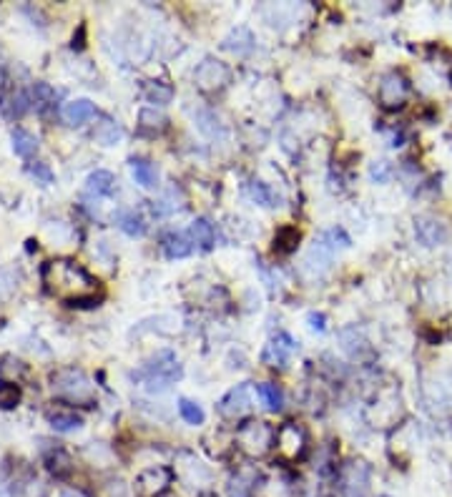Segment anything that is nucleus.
I'll return each mask as SVG.
<instances>
[{"label":"nucleus","instance_id":"f257e3e1","mask_svg":"<svg viewBox=\"0 0 452 497\" xmlns=\"http://www.w3.org/2000/svg\"><path fill=\"white\" fill-rule=\"evenodd\" d=\"M45 284L55 294L71 297V302H83L86 297L94 294L98 282L86 269L73 264V261H50L45 266Z\"/></svg>","mask_w":452,"mask_h":497},{"label":"nucleus","instance_id":"f03ea898","mask_svg":"<svg viewBox=\"0 0 452 497\" xmlns=\"http://www.w3.org/2000/svg\"><path fill=\"white\" fill-rule=\"evenodd\" d=\"M181 375H183V370L171 349H161L159 354H154V357L146 362L144 370L138 372V377L146 382V389H149V392H164L174 382L181 379Z\"/></svg>","mask_w":452,"mask_h":497},{"label":"nucleus","instance_id":"7ed1b4c3","mask_svg":"<svg viewBox=\"0 0 452 497\" xmlns=\"http://www.w3.org/2000/svg\"><path fill=\"white\" fill-rule=\"evenodd\" d=\"M237 445L242 452H247L249 457H261L271 450L274 445V430L266 422L249 420L244 425H239L237 430Z\"/></svg>","mask_w":452,"mask_h":497},{"label":"nucleus","instance_id":"20e7f679","mask_svg":"<svg viewBox=\"0 0 452 497\" xmlns=\"http://www.w3.org/2000/svg\"><path fill=\"white\" fill-rule=\"evenodd\" d=\"M53 392L71 402H91L94 399V384L83 372L63 370L53 377Z\"/></svg>","mask_w":452,"mask_h":497},{"label":"nucleus","instance_id":"39448f33","mask_svg":"<svg viewBox=\"0 0 452 497\" xmlns=\"http://www.w3.org/2000/svg\"><path fill=\"white\" fill-rule=\"evenodd\" d=\"M229 78L232 71L224 61H216V58H204V61L196 66L193 73V81H196V88L204 91V93H219L229 86Z\"/></svg>","mask_w":452,"mask_h":497},{"label":"nucleus","instance_id":"423d86ee","mask_svg":"<svg viewBox=\"0 0 452 497\" xmlns=\"http://www.w3.org/2000/svg\"><path fill=\"white\" fill-rule=\"evenodd\" d=\"M274 445L284 459H299L307 452V432L294 422H284L274 430Z\"/></svg>","mask_w":452,"mask_h":497},{"label":"nucleus","instance_id":"0eeeda50","mask_svg":"<svg viewBox=\"0 0 452 497\" xmlns=\"http://www.w3.org/2000/svg\"><path fill=\"white\" fill-rule=\"evenodd\" d=\"M372 469L362 459H352L342 467V492L344 497H367L370 495Z\"/></svg>","mask_w":452,"mask_h":497},{"label":"nucleus","instance_id":"6e6552de","mask_svg":"<svg viewBox=\"0 0 452 497\" xmlns=\"http://www.w3.org/2000/svg\"><path fill=\"white\" fill-rule=\"evenodd\" d=\"M377 96H380V103L385 108H400V105H405V101L409 96L407 78L397 71L385 73L380 81V88H377Z\"/></svg>","mask_w":452,"mask_h":497},{"label":"nucleus","instance_id":"1a4fd4ad","mask_svg":"<svg viewBox=\"0 0 452 497\" xmlns=\"http://www.w3.org/2000/svg\"><path fill=\"white\" fill-rule=\"evenodd\" d=\"M299 349V344L294 342V337H289L287 331H279L276 337H271L269 342H266L264 352H261V362H264L266 367H287L289 359H292V354Z\"/></svg>","mask_w":452,"mask_h":497},{"label":"nucleus","instance_id":"9d476101","mask_svg":"<svg viewBox=\"0 0 452 497\" xmlns=\"http://www.w3.org/2000/svg\"><path fill=\"white\" fill-rule=\"evenodd\" d=\"M254 399H252V384L244 382V384H237L232 392H226L219 402V412L226 420H239L244 414L252 409Z\"/></svg>","mask_w":452,"mask_h":497},{"label":"nucleus","instance_id":"9b49d317","mask_svg":"<svg viewBox=\"0 0 452 497\" xmlns=\"http://www.w3.org/2000/svg\"><path fill=\"white\" fill-rule=\"evenodd\" d=\"M174 472L164 464H154V467H146L136 480L138 492L144 497H159L164 495L169 487H171Z\"/></svg>","mask_w":452,"mask_h":497},{"label":"nucleus","instance_id":"f8f14e48","mask_svg":"<svg viewBox=\"0 0 452 497\" xmlns=\"http://www.w3.org/2000/svg\"><path fill=\"white\" fill-rule=\"evenodd\" d=\"M414 234H417V241L425 244V246H437L447 239V229L442 221L430 219V216H419L414 221Z\"/></svg>","mask_w":452,"mask_h":497},{"label":"nucleus","instance_id":"ddd939ff","mask_svg":"<svg viewBox=\"0 0 452 497\" xmlns=\"http://www.w3.org/2000/svg\"><path fill=\"white\" fill-rule=\"evenodd\" d=\"M61 113L68 126H81V123L91 121V118L96 116V105L91 103L89 98H76V101H68Z\"/></svg>","mask_w":452,"mask_h":497},{"label":"nucleus","instance_id":"4468645a","mask_svg":"<svg viewBox=\"0 0 452 497\" xmlns=\"http://www.w3.org/2000/svg\"><path fill=\"white\" fill-rule=\"evenodd\" d=\"M221 48L229 50V53H237V55L252 53V50H254V35H252V30H249V28H244V25L234 28L232 33L224 38Z\"/></svg>","mask_w":452,"mask_h":497},{"label":"nucleus","instance_id":"2eb2a0df","mask_svg":"<svg viewBox=\"0 0 452 497\" xmlns=\"http://www.w3.org/2000/svg\"><path fill=\"white\" fill-rule=\"evenodd\" d=\"M191 251H193V241L188 234L171 232L164 236V254L169 256V259H186Z\"/></svg>","mask_w":452,"mask_h":497},{"label":"nucleus","instance_id":"dca6fc26","mask_svg":"<svg viewBox=\"0 0 452 497\" xmlns=\"http://www.w3.org/2000/svg\"><path fill=\"white\" fill-rule=\"evenodd\" d=\"M131 173L138 186L144 188L159 186V171H156V166L149 159H131Z\"/></svg>","mask_w":452,"mask_h":497},{"label":"nucleus","instance_id":"f3484780","mask_svg":"<svg viewBox=\"0 0 452 497\" xmlns=\"http://www.w3.org/2000/svg\"><path fill=\"white\" fill-rule=\"evenodd\" d=\"M188 236H191V241L196 244L199 248H211V246H214V241H216L214 224H211L206 216H199V219L191 224V229H188Z\"/></svg>","mask_w":452,"mask_h":497},{"label":"nucleus","instance_id":"a211bd4d","mask_svg":"<svg viewBox=\"0 0 452 497\" xmlns=\"http://www.w3.org/2000/svg\"><path fill=\"white\" fill-rule=\"evenodd\" d=\"M86 188H89V193H94V196H111L113 188H116V178H113V173H111V171L98 168V171H94L89 176Z\"/></svg>","mask_w":452,"mask_h":497},{"label":"nucleus","instance_id":"6ab92c4d","mask_svg":"<svg viewBox=\"0 0 452 497\" xmlns=\"http://www.w3.org/2000/svg\"><path fill=\"white\" fill-rule=\"evenodd\" d=\"M94 136H96V141H98L101 146H116L118 141L123 138V128L118 126L113 118H101V123L96 126Z\"/></svg>","mask_w":452,"mask_h":497},{"label":"nucleus","instance_id":"aec40b11","mask_svg":"<svg viewBox=\"0 0 452 497\" xmlns=\"http://www.w3.org/2000/svg\"><path fill=\"white\" fill-rule=\"evenodd\" d=\"M116 224H118V229H121L123 234H128V236H144V234H146L144 219H141V216H138L136 211H131V209L118 211Z\"/></svg>","mask_w":452,"mask_h":497},{"label":"nucleus","instance_id":"412c9836","mask_svg":"<svg viewBox=\"0 0 452 497\" xmlns=\"http://www.w3.org/2000/svg\"><path fill=\"white\" fill-rule=\"evenodd\" d=\"M256 394H259V399L264 402V407L269 409V412H279V409L284 407V392H281L274 382H261V384H256Z\"/></svg>","mask_w":452,"mask_h":497},{"label":"nucleus","instance_id":"4be33fe9","mask_svg":"<svg viewBox=\"0 0 452 497\" xmlns=\"http://www.w3.org/2000/svg\"><path fill=\"white\" fill-rule=\"evenodd\" d=\"M13 151L18 156H23V159H30L38 151V138L30 131H26V128H16L13 131Z\"/></svg>","mask_w":452,"mask_h":497},{"label":"nucleus","instance_id":"5701e85b","mask_svg":"<svg viewBox=\"0 0 452 497\" xmlns=\"http://www.w3.org/2000/svg\"><path fill=\"white\" fill-rule=\"evenodd\" d=\"M249 196H252L254 201L259 206H269V209H274V206H281V196L274 191L271 186H266V183L261 181H252L249 183Z\"/></svg>","mask_w":452,"mask_h":497},{"label":"nucleus","instance_id":"b1692460","mask_svg":"<svg viewBox=\"0 0 452 497\" xmlns=\"http://www.w3.org/2000/svg\"><path fill=\"white\" fill-rule=\"evenodd\" d=\"M166 123H169L166 116L156 108H141V113H138V126L149 133H161L166 128Z\"/></svg>","mask_w":452,"mask_h":497},{"label":"nucleus","instance_id":"393cba45","mask_svg":"<svg viewBox=\"0 0 452 497\" xmlns=\"http://www.w3.org/2000/svg\"><path fill=\"white\" fill-rule=\"evenodd\" d=\"M299 244V232L294 227H284L276 232L274 236V251H279V254H292L294 248H297Z\"/></svg>","mask_w":452,"mask_h":497},{"label":"nucleus","instance_id":"a878e982","mask_svg":"<svg viewBox=\"0 0 452 497\" xmlns=\"http://www.w3.org/2000/svg\"><path fill=\"white\" fill-rule=\"evenodd\" d=\"M179 414L183 417V422H188V425H204L206 414L204 409H201V404H196L193 399H179Z\"/></svg>","mask_w":452,"mask_h":497},{"label":"nucleus","instance_id":"bb28decb","mask_svg":"<svg viewBox=\"0 0 452 497\" xmlns=\"http://www.w3.org/2000/svg\"><path fill=\"white\" fill-rule=\"evenodd\" d=\"M146 101L149 103H159V105H164V103H171V98H174V88L171 86H166V83H146Z\"/></svg>","mask_w":452,"mask_h":497},{"label":"nucleus","instance_id":"cd10ccee","mask_svg":"<svg viewBox=\"0 0 452 497\" xmlns=\"http://www.w3.org/2000/svg\"><path fill=\"white\" fill-rule=\"evenodd\" d=\"M196 123H199V131L206 133V136H211V138L221 136V123H219V118H216L214 110L201 108L199 113H196Z\"/></svg>","mask_w":452,"mask_h":497},{"label":"nucleus","instance_id":"c85d7f7f","mask_svg":"<svg viewBox=\"0 0 452 497\" xmlns=\"http://www.w3.org/2000/svg\"><path fill=\"white\" fill-rule=\"evenodd\" d=\"M254 477L247 475V472H239L237 477H232L229 482V497H252L254 492Z\"/></svg>","mask_w":452,"mask_h":497},{"label":"nucleus","instance_id":"c756f323","mask_svg":"<svg viewBox=\"0 0 452 497\" xmlns=\"http://www.w3.org/2000/svg\"><path fill=\"white\" fill-rule=\"evenodd\" d=\"M50 425L58 432H71V430H78V427L83 425V420L73 412H55V414H50Z\"/></svg>","mask_w":452,"mask_h":497},{"label":"nucleus","instance_id":"7c9ffc66","mask_svg":"<svg viewBox=\"0 0 452 497\" xmlns=\"http://www.w3.org/2000/svg\"><path fill=\"white\" fill-rule=\"evenodd\" d=\"M53 88L50 86H45V83H35V88H33V98H35V105H48L50 101H53Z\"/></svg>","mask_w":452,"mask_h":497},{"label":"nucleus","instance_id":"2f4dec72","mask_svg":"<svg viewBox=\"0 0 452 497\" xmlns=\"http://www.w3.org/2000/svg\"><path fill=\"white\" fill-rule=\"evenodd\" d=\"M30 173H33L35 178H40L43 183H50L53 181V173H50V168L45 164H35V166H30Z\"/></svg>","mask_w":452,"mask_h":497},{"label":"nucleus","instance_id":"473e14b6","mask_svg":"<svg viewBox=\"0 0 452 497\" xmlns=\"http://www.w3.org/2000/svg\"><path fill=\"white\" fill-rule=\"evenodd\" d=\"M387 176H390V168H387L385 161L372 166V178H375V181H387Z\"/></svg>","mask_w":452,"mask_h":497},{"label":"nucleus","instance_id":"72a5a7b5","mask_svg":"<svg viewBox=\"0 0 452 497\" xmlns=\"http://www.w3.org/2000/svg\"><path fill=\"white\" fill-rule=\"evenodd\" d=\"M307 319H309V326H312V329H315V331H324L327 329V324H324V314H317V312H312V314H309L307 316Z\"/></svg>","mask_w":452,"mask_h":497},{"label":"nucleus","instance_id":"f704fd0d","mask_svg":"<svg viewBox=\"0 0 452 497\" xmlns=\"http://www.w3.org/2000/svg\"><path fill=\"white\" fill-rule=\"evenodd\" d=\"M61 497H83V495H81V492H76V490H63Z\"/></svg>","mask_w":452,"mask_h":497},{"label":"nucleus","instance_id":"c9c22d12","mask_svg":"<svg viewBox=\"0 0 452 497\" xmlns=\"http://www.w3.org/2000/svg\"><path fill=\"white\" fill-rule=\"evenodd\" d=\"M382 497H387V495H382Z\"/></svg>","mask_w":452,"mask_h":497},{"label":"nucleus","instance_id":"e433bc0d","mask_svg":"<svg viewBox=\"0 0 452 497\" xmlns=\"http://www.w3.org/2000/svg\"><path fill=\"white\" fill-rule=\"evenodd\" d=\"M450 78H452V76H450Z\"/></svg>","mask_w":452,"mask_h":497}]
</instances>
